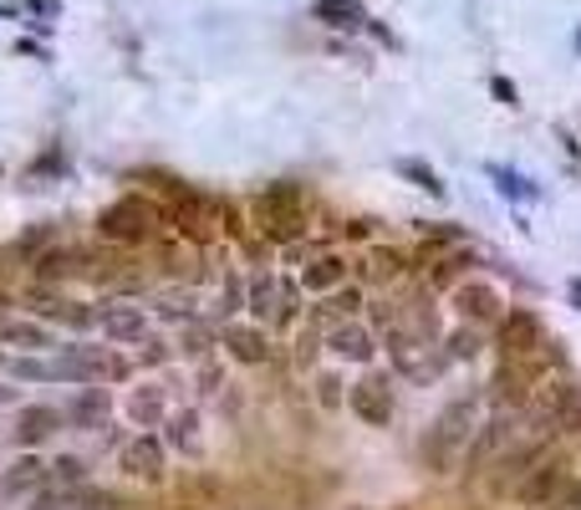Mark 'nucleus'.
I'll return each instance as SVG.
<instances>
[{
	"instance_id": "dca6fc26",
	"label": "nucleus",
	"mask_w": 581,
	"mask_h": 510,
	"mask_svg": "<svg viewBox=\"0 0 581 510\" xmlns=\"http://www.w3.org/2000/svg\"><path fill=\"white\" fill-rule=\"evenodd\" d=\"M311 15H317L321 26H331V31H362V26H368L362 0H317V6H311Z\"/></svg>"
},
{
	"instance_id": "58836bf2",
	"label": "nucleus",
	"mask_w": 581,
	"mask_h": 510,
	"mask_svg": "<svg viewBox=\"0 0 581 510\" xmlns=\"http://www.w3.org/2000/svg\"><path fill=\"white\" fill-rule=\"evenodd\" d=\"M0 322H6V296H0Z\"/></svg>"
},
{
	"instance_id": "6ab92c4d",
	"label": "nucleus",
	"mask_w": 581,
	"mask_h": 510,
	"mask_svg": "<svg viewBox=\"0 0 581 510\" xmlns=\"http://www.w3.org/2000/svg\"><path fill=\"white\" fill-rule=\"evenodd\" d=\"M276 296H281L276 276H271V270H255V276H251V296H245V307H251V317H255L261 327L276 322Z\"/></svg>"
},
{
	"instance_id": "c9c22d12",
	"label": "nucleus",
	"mask_w": 581,
	"mask_h": 510,
	"mask_svg": "<svg viewBox=\"0 0 581 510\" xmlns=\"http://www.w3.org/2000/svg\"><path fill=\"white\" fill-rule=\"evenodd\" d=\"M489 93L500 97V103H510V108H516V87H510L505 77H495V82H489Z\"/></svg>"
},
{
	"instance_id": "5701e85b",
	"label": "nucleus",
	"mask_w": 581,
	"mask_h": 510,
	"mask_svg": "<svg viewBox=\"0 0 581 510\" xmlns=\"http://www.w3.org/2000/svg\"><path fill=\"white\" fill-rule=\"evenodd\" d=\"M41 480H46V465H41L36 455H21V459H15V465H11V470L0 475V485H6L11 496H15V490H36Z\"/></svg>"
},
{
	"instance_id": "9b49d317",
	"label": "nucleus",
	"mask_w": 581,
	"mask_h": 510,
	"mask_svg": "<svg viewBox=\"0 0 581 510\" xmlns=\"http://www.w3.org/2000/svg\"><path fill=\"white\" fill-rule=\"evenodd\" d=\"M97 327H103L107 342H144L148 337L144 307H123V301H113V307L97 311Z\"/></svg>"
},
{
	"instance_id": "f3484780",
	"label": "nucleus",
	"mask_w": 581,
	"mask_h": 510,
	"mask_svg": "<svg viewBox=\"0 0 581 510\" xmlns=\"http://www.w3.org/2000/svg\"><path fill=\"white\" fill-rule=\"evenodd\" d=\"M347 281V261L342 255H321V261H311V266H302V286L311 296H327L337 291V286Z\"/></svg>"
},
{
	"instance_id": "ddd939ff",
	"label": "nucleus",
	"mask_w": 581,
	"mask_h": 510,
	"mask_svg": "<svg viewBox=\"0 0 581 510\" xmlns=\"http://www.w3.org/2000/svg\"><path fill=\"white\" fill-rule=\"evenodd\" d=\"M66 424L62 408L52 403H21V414H15V444H41L46 434H56Z\"/></svg>"
},
{
	"instance_id": "72a5a7b5",
	"label": "nucleus",
	"mask_w": 581,
	"mask_h": 510,
	"mask_svg": "<svg viewBox=\"0 0 581 510\" xmlns=\"http://www.w3.org/2000/svg\"><path fill=\"white\" fill-rule=\"evenodd\" d=\"M311 358H317V327H306L302 337H296V363H311Z\"/></svg>"
},
{
	"instance_id": "2f4dec72",
	"label": "nucleus",
	"mask_w": 581,
	"mask_h": 510,
	"mask_svg": "<svg viewBox=\"0 0 581 510\" xmlns=\"http://www.w3.org/2000/svg\"><path fill=\"white\" fill-rule=\"evenodd\" d=\"M475 352H479V332L469 322L459 332H450V358H475Z\"/></svg>"
},
{
	"instance_id": "2eb2a0df",
	"label": "nucleus",
	"mask_w": 581,
	"mask_h": 510,
	"mask_svg": "<svg viewBox=\"0 0 581 510\" xmlns=\"http://www.w3.org/2000/svg\"><path fill=\"white\" fill-rule=\"evenodd\" d=\"M459 317H464L469 327L500 322V291H495V286H485V281L464 286V291H459Z\"/></svg>"
},
{
	"instance_id": "f8f14e48",
	"label": "nucleus",
	"mask_w": 581,
	"mask_h": 510,
	"mask_svg": "<svg viewBox=\"0 0 581 510\" xmlns=\"http://www.w3.org/2000/svg\"><path fill=\"white\" fill-rule=\"evenodd\" d=\"M327 348L337 352V358H347V363H372V352H378V337H372L362 322H352V317H347V322H337V327L327 332Z\"/></svg>"
},
{
	"instance_id": "412c9836",
	"label": "nucleus",
	"mask_w": 581,
	"mask_h": 510,
	"mask_svg": "<svg viewBox=\"0 0 581 510\" xmlns=\"http://www.w3.org/2000/svg\"><path fill=\"white\" fill-rule=\"evenodd\" d=\"M41 317H52V322L72 327V332H87V327H97V311L87 307V301H62V296H56L52 307H41Z\"/></svg>"
},
{
	"instance_id": "393cba45",
	"label": "nucleus",
	"mask_w": 581,
	"mask_h": 510,
	"mask_svg": "<svg viewBox=\"0 0 581 510\" xmlns=\"http://www.w3.org/2000/svg\"><path fill=\"white\" fill-rule=\"evenodd\" d=\"M66 418H77V424H97V418H107V393L97 389V383H87L82 389V399L72 403V408H62Z\"/></svg>"
},
{
	"instance_id": "f704fd0d",
	"label": "nucleus",
	"mask_w": 581,
	"mask_h": 510,
	"mask_svg": "<svg viewBox=\"0 0 581 510\" xmlns=\"http://www.w3.org/2000/svg\"><path fill=\"white\" fill-rule=\"evenodd\" d=\"M337 389H342V383H337L331 373H321V378H317V399L327 403V408H337Z\"/></svg>"
},
{
	"instance_id": "4be33fe9",
	"label": "nucleus",
	"mask_w": 581,
	"mask_h": 510,
	"mask_svg": "<svg viewBox=\"0 0 581 510\" xmlns=\"http://www.w3.org/2000/svg\"><path fill=\"white\" fill-rule=\"evenodd\" d=\"M0 337L11 342V348H27V352H46L52 348V332L36 322H0Z\"/></svg>"
},
{
	"instance_id": "aec40b11",
	"label": "nucleus",
	"mask_w": 581,
	"mask_h": 510,
	"mask_svg": "<svg viewBox=\"0 0 581 510\" xmlns=\"http://www.w3.org/2000/svg\"><path fill=\"white\" fill-rule=\"evenodd\" d=\"M77 270H82V251L56 245V251H46L36 261V281H66V276H77Z\"/></svg>"
},
{
	"instance_id": "f257e3e1",
	"label": "nucleus",
	"mask_w": 581,
	"mask_h": 510,
	"mask_svg": "<svg viewBox=\"0 0 581 510\" xmlns=\"http://www.w3.org/2000/svg\"><path fill=\"white\" fill-rule=\"evenodd\" d=\"M97 235L107 245H154L163 235V210L144 194H123L97 215Z\"/></svg>"
},
{
	"instance_id": "cd10ccee",
	"label": "nucleus",
	"mask_w": 581,
	"mask_h": 510,
	"mask_svg": "<svg viewBox=\"0 0 581 510\" xmlns=\"http://www.w3.org/2000/svg\"><path fill=\"white\" fill-rule=\"evenodd\" d=\"M46 480H62V485L77 490V485H87V465H82L77 455H62L56 465H46Z\"/></svg>"
},
{
	"instance_id": "9d476101",
	"label": "nucleus",
	"mask_w": 581,
	"mask_h": 510,
	"mask_svg": "<svg viewBox=\"0 0 581 510\" xmlns=\"http://www.w3.org/2000/svg\"><path fill=\"white\" fill-rule=\"evenodd\" d=\"M505 439H510V418H500V414L485 418V424L475 429V439L464 444V475H479V470H485L489 459L500 455Z\"/></svg>"
},
{
	"instance_id": "473e14b6",
	"label": "nucleus",
	"mask_w": 581,
	"mask_h": 510,
	"mask_svg": "<svg viewBox=\"0 0 581 510\" xmlns=\"http://www.w3.org/2000/svg\"><path fill=\"white\" fill-rule=\"evenodd\" d=\"M159 363H169V342L144 337V342H138V368H159Z\"/></svg>"
},
{
	"instance_id": "c756f323",
	"label": "nucleus",
	"mask_w": 581,
	"mask_h": 510,
	"mask_svg": "<svg viewBox=\"0 0 581 510\" xmlns=\"http://www.w3.org/2000/svg\"><path fill=\"white\" fill-rule=\"evenodd\" d=\"M296 311H302V291H296V281H281V296H276V327H290V322H296Z\"/></svg>"
},
{
	"instance_id": "423d86ee",
	"label": "nucleus",
	"mask_w": 581,
	"mask_h": 510,
	"mask_svg": "<svg viewBox=\"0 0 581 510\" xmlns=\"http://www.w3.org/2000/svg\"><path fill=\"white\" fill-rule=\"evenodd\" d=\"M495 348H500V358H541L546 352V327L536 311L516 307L505 311L500 327H495Z\"/></svg>"
},
{
	"instance_id": "e433bc0d",
	"label": "nucleus",
	"mask_w": 581,
	"mask_h": 510,
	"mask_svg": "<svg viewBox=\"0 0 581 510\" xmlns=\"http://www.w3.org/2000/svg\"><path fill=\"white\" fill-rule=\"evenodd\" d=\"M561 510H581V480L567 485V496H561Z\"/></svg>"
},
{
	"instance_id": "a211bd4d",
	"label": "nucleus",
	"mask_w": 581,
	"mask_h": 510,
	"mask_svg": "<svg viewBox=\"0 0 581 510\" xmlns=\"http://www.w3.org/2000/svg\"><path fill=\"white\" fill-rule=\"evenodd\" d=\"M163 414H169V403H163V389L144 383V389H133V393H128V418H133V424H144V429H159Z\"/></svg>"
},
{
	"instance_id": "39448f33",
	"label": "nucleus",
	"mask_w": 581,
	"mask_h": 510,
	"mask_svg": "<svg viewBox=\"0 0 581 510\" xmlns=\"http://www.w3.org/2000/svg\"><path fill=\"white\" fill-rule=\"evenodd\" d=\"M52 363H56V383H77V389H87V383H103V378L123 383V378L133 373V368L123 363V358H113L107 348H82V342L62 348Z\"/></svg>"
},
{
	"instance_id": "20e7f679",
	"label": "nucleus",
	"mask_w": 581,
	"mask_h": 510,
	"mask_svg": "<svg viewBox=\"0 0 581 510\" xmlns=\"http://www.w3.org/2000/svg\"><path fill=\"white\" fill-rule=\"evenodd\" d=\"M571 480H577V470H571L567 455H541L516 480V506L520 510H551V506H561V496H567Z\"/></svg>"
},
{
	"instance_id": "7ed1b4c3",
	"label": "nucleus",
	"mask_w": 581,
	"mask_h": 510,
	"mask_svg": "<svg viewBox=\"0 0 581 510\" xmlns=\"http://www.w3.org/2000/svg\"><path fill=\"white\" fill-rule=\"evenodd\" d=\"M475 393H459V399L444 403V414L434 418V429H429V439H423V459L434 465V470H450L454 455H459L464 444H469V424H475Z\"/></svg>"
},
{
	"instance_id": "b1692460",
	"label": "nucleus",
	"mask_w": 581,
	"mask_h": 510,
	"mask_svg": "<svg viewBox=\"0 0 581 510\" xmlns=\"http://www.w3.org/2000/svg\"><path fill=\"white\" fill-rule=\"evenodd\" d=\"M403 270H409V261L398 251H388V245H372V255H368V276L372 281H403Z\"/></svg>"
},
{
	"instance_id": "c85d7f7f",
	"label": "nucleus",
	"mask_w": 581,
	"mask_h": 510,
	"mask_svg": "<svg viewBox=\"0 0 581 510\" xmlns=\"http://www.w3.org/2000/svg\"><path fill=\"white\" fill-rule=\"evenodd\" d=\"M489 174L500 179V194H510V200H536V194H541V189L530 184V179L510 174V169H500V163H489Z\"/></svg>"
},
{
	"instance_id": "6e6552de",
	"label": "nucleus",
	"mask_w": 581,
	"mask_h": 510,
	"mask_svg": "<svg viewBox=\"0 0 581 510\" xmlns=\"http://www.w3.org/2000/svg\"><path fill=\"white\" fill-rule=\"evenodd\" d=\"M347 408H352L362 424H372V429H388V418H393V393H388V378H357L352 393H347Z\"/></svg>"
},
{
	"instance_id": "7c9ffc66",
	"label": "nucleus",
	"mask_w": 581,
	"mask_h": 510,
	"mask_svg": "<svg viewBox=\"0 0 581 510\" xmlns=\"http://www.w3.org/2000/svg\"><path fill=\"white\" fill-rule=\"evenodd\" d=\"M194 429H199V418H194V414H173V424H169V439L179 444V449H199Z\"/></svg>"
},
{
	"instance_id": "a878e982",
	"label": "nucleus",
	"mask_w": 581,
	"mask_h": 510,
	"mask_svg": "<svg viewBox=\"0 0 581 510\" xmlns=\"http://www.w3.org/2000/svg\"><path fill=\"white\" fill-rule=\"evenodd\" d=\"M398 174H403V179H413L419 189H429L434 200H444V194H450V189H444V179H439L434 169H429V163H419V159H398Z\"/></svg>"
},
{
	"instance_id": "4468645a",
	"label": "nucleus",
	"mask_w": 581,
	"mask_h": 510,
	"mask_svg": "<svg viewBox=\"0 0 581 510\" xmlns=\"http://www.w3.org/2000/svg\"><path fill=\"white\" fill-rule=\"evenodd\" d=\"M220 342L230 348V358H240V363H265L271 358V342H265V327H240V322H225V332H220Z\"/></svg>"
},
{
	"instance_id": "1a4fd4ad",
	"label": "nucleus",
	"mask_w": 581,
	"mask_h": 510,
	"mask_svg": "<svg viewBox=\"0 0 581 510\" xmlns=\"http://www.w3.org/2000/svg\"><path fill=\"white\" fill-rule=\"evenodd\" d=\"M123 475L128 480H163V439H154V434H138L133 444H123Z\"/></svg>"
},
{
	"instance_id": "f03ea898",
	"label": "nucleus",
	"mask_w": 581,
	"mask_h": 510,
	"mask_svg": "<svg viewBox=\"0 0 581 510\" xmlns=\"http://www.w3.org/2000/svg\"><path fill=\"white\" fill-rule=\"evenodd\" d=\"M255 215V230H261L265 241H296V235H306V194L296 184H265L261 194H255L251 204Z\"/></svg>"
},
{
	"instance_id": "4c0bfd02",
	"label": "nucleus",
	"mask_w": 581,
	"mask_h": 510,
	"mask_svg": "<svg viewBox=\"0 0 581 510\" xmlns=\"http://www.w3.org/2000/svg\"><path fill=\"white\" fill-rule=\"evenodd\" d=\"M567 296H571V301H577V307H581V276H577V281L567 286Z\"/></svg>"
},
{
	"instance_id": "bb28decb",
	"label": "nucleus",
	"mask_w": 581,
	"mask_h": 510,
	"mask_svg": "<svg viewBox=\"0 0 581 510\" xmlns=\"http://www.w3.org/2000/svg\"><path fill=\"white\" fill-rule=\"evenodd\" d=\"M11 378H21V383H56V363H46V358H15Z\"/></svg>"
},
{
	"instance_id": "0eeeda50",
	"label": "nucleus",
	"mask_w": 581,
	"mask_h": 510,
	"mask_svg": "<svg viewBox=\"0 0 581 510\" xmlns=\"http://www.w3.org/2000/svg\"><path fill=\"white\" fill-rule=\"evenodd\" d=\"M546 378V363L541 358H505L500 368H495V378H489V389H495V399L500 403H530V393H536V383Z\"/></svg>"
}]
</instances>
